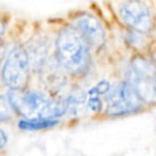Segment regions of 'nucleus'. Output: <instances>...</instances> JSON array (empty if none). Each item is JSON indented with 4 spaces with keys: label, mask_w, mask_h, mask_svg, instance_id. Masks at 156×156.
<instances>
[{
    "label": "nucleus",
    "mask_w": 156,
    "mask_h": 156,
    "mask_svg": "<svg viewBox=\"0 0 156 156\" xmlns=\"http://www.w3.org/2000/svg\"><path fill=\"white\" fill-rule=\"evenodd\" d=\"M57 58L60 65L72 75H81L90 62L87 42L74 29H63L56 42Z\"/></svg>",
    "instance_id": "nucleus-1"
},
{
    "label": "nucleus",
    "mask_w": 156,
    "mask_h": 156,
    "mask_svg": "<svg viewBox=\"0 0 156 156\" xmlns=\"http://www.w3.org/2000/svg\"><path fill=\"white\" fill-rule=\"evenodd\" d=\"M128 79L141 101L156 103V72L149 61L141 57L135 58L130 64Z\"/></svg>",
    "instance_id": "nucleus-2"
},
{
    "label": "nucleus",
    "mask_w": 156,
    "mask_h": 156,
    "mask_svg": "<svg viewBox=\"0 0 156 156\" xmlns=\"http://www.w3.org/2000/svg\"><path fill=\"white\" fill-rule=\"evenodd\" d=\"M29 79V56L23 48H14L2 66V80L11 90H24Z\"/></svg>",
    "instance_id": "nucleus-3"
},
{
    "label": "nucleus",
    "mask_w": 156,
    "mask_h": 156,
    "mask_svg": "<svg viewBox=\"0 0 156 156\" xmlns=\"http://www.w3.org/2000/svg\"><path fill=\"white\" fill-rule=\"evenodd\" d=\"M141 100L129 83H122L115 87L107 96L106 112L109 115H124L136 112Z\"/></svg>",
    "instance_id": "nucleus-4"
},
{
    "label": "nucleus",
    "mask_w": 156,
    "mask_h": 156,
    "mask_svg": "<svg viewBox=\"0 0 156 156\" xmlns=\"http://www.w3.org/2000/svg\"><path fill=\"white\" fill-rule=\"evenodd\" d=\"M8 98L12 107L20 115L27 118H32L34 115L40 117L44 107L49 101L40 92L24 90H11Z\"/></svg>",
    "instance_id": "nucleus-5"
},
{
    "label": "nucleus",
    "mask_w": 156,
    "mask_h": 156,
    "mask_svg": "<svg viewBox=\"0 0 156 156\" xmlns=\"http://www.w3.org/2000/svg\"><path fill=\"white\" fill-rule=\"evenodd\" d=\"M120 15L128 27L137 32L147 33L152 28V17L149 9L139 0H129L123 3Z\"/></svg>",
    "instance_id": "nucleus-6"
},
{
    "label": "nucleus",
    "mask_w": 156,
    "mask_h": 156,
    "mask_svg": "<svg viewBox=\"0 0 156 156\" xmlns=\"http://www.w3.org/2000/svg\"><path fill=\"white\" fill-rule=\"evenodd\" d=\"M76 27L86 42L93 46H100L105 40V31L102 24L90 15L81 16L76 22Z\"/></svg>",
    "instance_id": "nucleus-7"
},
{
    "label": "nucleus",
    "mask_w": 156,
    "mask_h": 156,
    "mask_svg": "<svg viewBox=\"0 0 156 156\" xmlns=\"http://www.w3.org/2000/svg\"><path fill=\"white\" fill-rule=\"evenodd\" d=\"M59 122L56 119H46V118H29L26 120H20L18 122V127L22 130H43L56 126Z\"/></svg>",
    "instance_id": "nucleus-8"
},
{
    "label": "nucleus",
    "mask_w": 156,
    "mask_h": 156,
    "mask_svg": "<svg viewBox=\"0 0 156 156\" xmlns=\"http://www.w3.org/2000/svg\"><path fill=\"white\" fill-rule=\"evenodd\" d=\"M83 91H75L69 94L67 100L65 101L66 112L72 115H79L87 108V98Z\"/></svg>",
    "instance_id": "nucleus-9"
},
{
    "label": "nucleus",
    "mask_w": 156,
    "mask_h": 156,
    "mask_svg": "<svg viewBox=\"0 0 156 156\" xmlns=\"http://www.w3.org/2000/svg\"><path fill=\"white\" fill-rule=\"evenodd\" d=\"M66 112V105L65 102H57V101H48L43 111L40 115V118L46 119H56L58 117H62Z\"/></svg>",
    "instance_id": "nucleus-10"
},
{
    "label": "nucleus",
    "mask_w": 156,
    "mask_h": 156,
    "mask_svg": "<svg viewBox=\"0 0 156 156\" xmlns=\"http://www.w3.org/2000/svg\"><path fill=\"white\" fill-rule=\"evenodd\" d=\"M12 105L9 98L0 95V122H7L12 118Z\"/></svg>",
    "instance_id": "nucleus-11"
},
{
    "label": "nucleus",
    "mask_w": 156,
    "mask_h": 156,
    "mask_svg": "<svg viewBox=\"0 0 156 156\" xmlns=\"http://www.w3.org/2000/svg\"><path fill=\"white\" fill-rule=\"evenodd\" d=\"M109 91H110V83L106 80H101L100 83H96V86L91 88L88 92L95 93L98 95H103V94H107Z\"/></svg>",
    "instance_id": "nucleus-12"
},
{
    "label": "nucleus",
    "mask_w": 156,
    "mask_h": 156,
    "mask_svg": "<svg viewBox=\"0 0 156 156\" xmlns=\"http://www.w3.org/2000/svg\"><path fill=\"white\" fill-rule=\"evenodd\" d=\"M8 142V136L5 133V130L0 128V151L5 149V147L7 145Z\"/></svg>",
    "instance_id": "nucleus-13"
},
{
    "label": "nucleus",
    "mask_w": 156,
    "mask_h": 156,
    "mask_svg": "<svg viewBox=\"0 0 156 156\" xmlns=\"http://www.w3.org/2000/svg\"><path fill=\"white\" fill-rule=\"evenodd\" d=\"M3 25L0 23V41H1V37H2V34H3Z\"/></svg>",
    "instance_id": "nucleus-14"
},
{
    "label": "nucleus",
    "mask_w": 156,
    "mask_h": 156,
    "mask_svg": "<svg viewBox=\"0 0 156 156\" xmlns=\"http://www.w3.org/2000/svg\"><path fill=\"white\" fill-rule=\"evenodd\" d=\"M153 58H154V60H155V62H156V51H154V54H153Z\"/></svg>",
    "instance_id": "nucleus-15"
}]
</instances>
